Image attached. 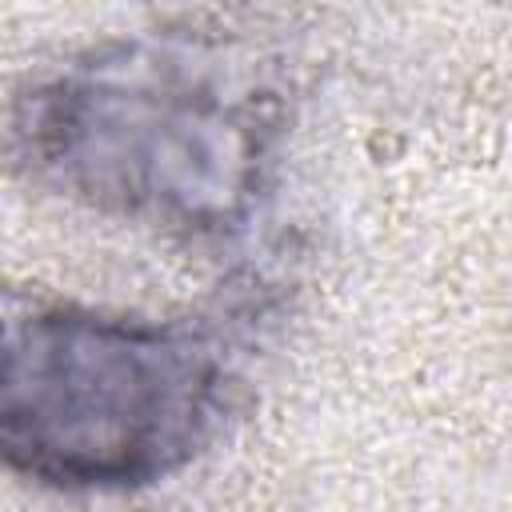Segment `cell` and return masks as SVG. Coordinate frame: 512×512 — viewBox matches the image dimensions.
<instances>
[{
    "label": "cell",
    "instance_id": "obj_1",
    "mask_svg": "<svg viewBox=\"0 0 512 512\" xmlns=\"http://www.w3.org/2000/svg\"><path fill=\"white\" fill-rule=\"evenodd\" d=\"M280 96L208 40H120L20 96L28 172L104 216L180 236L240 232L268 188Z\"/></svg>",
    "mask_w": 512,
    "mask_h": 512
},
{
    "label": "cell",
    "instance_id": "obj_2",
    "mask_svg": "<svg viewBox=\"0 0 512 512\" xmlns=\"http://www.w3.org/2000/svg\"><path fill=\"white\" fill-rule=\"evenodd\" d=\"M236 384V332L216 320L28 308L4 336V460L48 488H144L216 440Z\"/></svg>",
    "mask_w": 512,
    "mask_h": 512
}]
</instances>
